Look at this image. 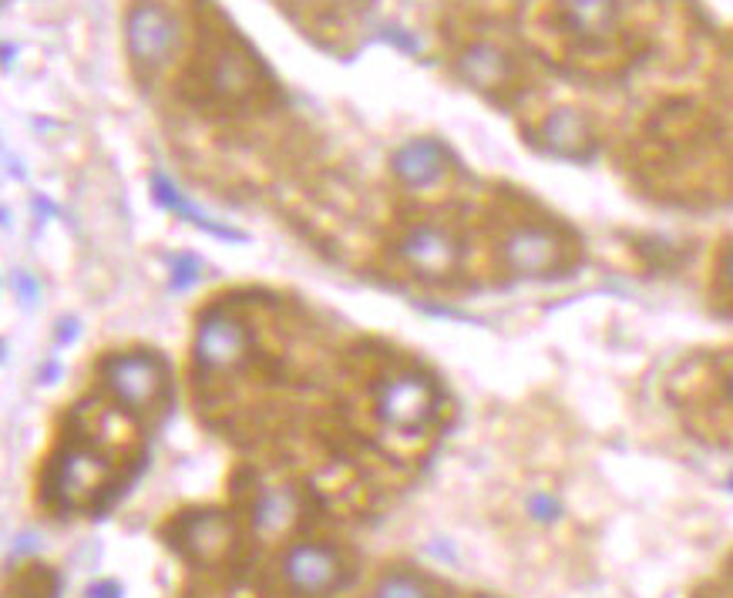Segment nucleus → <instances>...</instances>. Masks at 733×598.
<instances>
[{
	"mask_svg": "<svg viewBox=\"0 0 733 598\" xmlns=\"http://www.w3.org/2000/svg\"><path fill=\"white\" fill-rule=\"evenodd\" d=\"M115 481L112 457L102 454L91 441H68L48 468L44 494L58 512H91L98 508L105 491Z\"/></svg>",
	"mask_w": 733,
	"mask_h": 598,
	"instance_id": "1",
	"label": "nucleus"
},
{
	"mask_svg": "<svg viewBox=\"0 0 733 598\" xmlns=\"http://www.w3.org/2000/svg\"><path fill=\"white\" fill-rule=\"evenodd\" d=\"M102 377L115 403L125 410H152L162 400L165 384H168L165 363L149 350L115 353L102 360Z\"/></svg>",
	"mask_w": 733,
	"mask_h": 598,
	"instance_id": "2",
	"label": "nucleus"
},
{
	"mask_svg": "<svg viewBox=\"0 0 733 598\" xmlns=\"http://www.w3.org/2000/svg\"><path fill=\"white\" fill-rule=\"evenodd\" d=\"M377 418L397 434H421L438 413V390L421 374H394L377 387Z\"/></svg>",
	"mask_w": 733,
	"mask_h": 598,
	"instance_id": "3",
	"label": "nucleus"
},
{
	"mask_svg": "<svg viewBox=\"0 0 733 598\" xmlns=\"http://www.w3.org/2000/svg\"><path fill=\"white\" fill-rule=\"evenodd\" d=\"M253 350V337L249 327L240 316L225 313V309H212L202 316V324L196 330V366L202 374H229L236 366L246 363Z\"/></svg>",
	"mask_w": 733,
	"mask_h": 598,
	"instance_id": "4",
	"label": "nucleus"
},
{
	"mask_svg": "<svg viewBox=\"0 0 733 598\" xmlns=\"http://www.w3.org/2000/svg\"><path fill=\"white\" fill-rule=\"evenodd\" d=\"M280 568H283V582L300 598H327L347 578V565L340 559V551L330 544H319V541L293 544L283 555Z\"/></svg>",
	"mask_w": 733,
	"mask_h": 598,
	"instance_id": "5",
	"label": "nucleus"
},
{
	"mask_svg": "<svg viewBox=\"0 0 733 598\" xmlns=\"http://www.w3.org/2000/svg\"><path fill=\"white\" fill-rule=\"evenodd\" d=\"M125 44L128 55L142 68H159L172 58L178 48V21L168 8L155 4V0H142L128 11L125 21Z\"/></svg>",
	"mask_w": 733,
	"mask_h": 598,
	"instance_id": "6",
	"label": "nucleus"
},
{
	"mask_svg": "<svg viewBox=\"0 0 733 598\" xmlns=\"http://www.w3.org/2000/svg\"><path fill=\"white\" fill-rule=\"evenodd\" d=\"M175 544L193 565L212 568L236 548V521L225 512H193L175 525Z\"/></svg>",
	"mask_w": 733,
	"mask_h": 598,
	"instance_id": "7",
	"label": "nucleus"
},
{
	"mask_svg": "<svg viewBox=\"0 0 733 598\" xmlns=\"http://www.w3.org/2000/svg\"><path fill=\"white\" fill-rule=\"evenodd\" d=\"M400 259L424 280H451L462 269V243L444 225H415L407 228L400 246Z\"/></svg>",
	"mask_w": 733,
	"mask_h": 598,
	"instance_id": "8",
	"label": "nucleus"
},
{
	"mask_svg": "<svg viewBox=\"0 0 733 598\" xmlns=\"http://www.w3.org/2000/svg\"><path fill=\"white\" fill-rule=\"evenodd\" d=\"M501 259H505L509 272L522 275V280H542L562 266V243L542 225H519L501 243Z\"/></svg>",
	"mask_w": 733,
	"mask_h": 598,
	"instance_id": "9",
	"label": "nucleus"
},
{
	"mask_svg": "<svg viewBox=\"0 0 733 598\" xmlns=\"http://www.w3.org/2000/svg\"><path fill=\"white\" fill-rule=\"evenodd\" d=\"M206 84H209L212 98L236 105V102H246L253 91L259 87V68H256V61L246 51L233 48V44H225V48H219L209 58Z\"/></svg>",
	"mask_w": 733,
	"mask_h": 598,
	"instance_id": "10",
	"label": "nucleus"
},
{
	"mask_svg": "<svg viewBox=\"0 0 733 598\" xmlns=\"http://www.w3.org/2000/svg\"><path fill=\"white\" fill-rule=\"evenodd\" d=\"M542 145L556 159H566V162H589L595 152H600L589 118L575 108H559V112H552L545 118Z\"/></svg>",
	"mask_w": 733,
	"mask_h": 598,
	"instance_id": "11",
	"label": "nucleus"
},
{
	"mask_svg": "<svg viewBox=\"0 0 733 598\" xmlns=\"http://www.w3.org/2000/svg\"><path fill=\"white\" fill-rule=\"evenodd\" d=\"M447 165H451V155L441 142H434V138H415V142H404L391 159L394 175L404 181L407 189L434 186V181L444 178Z\"/></svg>",
	"mask_w": 733,
	"mask_h": 598,
	"instance_id": "12",
	"label": "nucleus"
},
{
	"mask_svg": "<svg viewBox=\"0 0 733 598\" xmlns=\"http://www.w3.org/2000/svg\"><path fill=\"white\" fill-rule=\"evenodd\" d=\"M562 24L579 44H609L619 27L616 0H562Z\"/></svg>",
	"mask_w": 733,
	"mask_h": 598,
	"instance_id": "13",
	"label": "nucleus"
},
{
	"mask_svg": "<svg viewBox=\"0 0 733 598\" xmlns=\"http://www.w3.org/2000/svg\"><path fill=\"white\" fill-rule=\"evenodd\" d=\"M457 74H462L475 91H498L512 81L515 68L505 51L481 40V44H472V48L462 51V58H457Z\"/></svg>",
	"mask_w": 733,
	"mask_h": 598,
	"instance_id": "14",
	"label": "nucleus"
},
{
	"mask_svg": "<svg viewBox=\"0 0 733 598\" xmlns=\"http://www.w3.org/2000/svg\"><path fill=\"white\" fill-rule=\"evenodd\" d=\"M152 199H155L162 209L175 212L182 222H189V225L202 228V233H209V236H216V239H225V243H240V239H243V233H236V228L222 225L219 219H209V215H206L186 192H182L168 175H162V172L152 175Z\"/></svg>",
	"mask_w": 733,
	"mask_h": 598,
	"instance_id": "15",
	"label": "nucleus"
},
{
	"mask_svg": "<svg viewBox=\"0 0 733 598\" xmlns=\"http://www.w3.org/2000/svg\"><path fill=\"white\" fill-rule=\"evenodd\" d=\"M256 528L263 535H280L290 528V521L296 518V494L290 488H272V491H263V497L256 501Z\"/></svg>",
	"mask_w": 733,
	"mask_h": 598,
	"instance_id": "16",
	"label": "nucleus"
},
{
	"mask_svg": "<svg viewBox=\"0 0 733 598\" xmlns=\"http://www.w3.org/2000/svg\"><path fill=\"white\" fill-rule=\"evenodd\" d=\"M61 578L44 568V565H27L24 572L14 575V582L4 588V598H58Z\"/></svg>",
	"mask_w": 733,
	"mask_h": 598,
	"instance_id": "17",
	"label": "nucleus"
},
{
	"mask_svg": "<svg viewBox=\"0 0 733 598\" xmlns=\"http://www.w3.org/2000/svg\"><path fill=\"white\" fill-rule=\"evenodd\" d=\"M374 598H434V588L418 572L394 568V572H387V575L377 578Z\"/></svg>",
	"mask_w": 733,
	"mask_h": 598,
	"instance_id": "18",
	"label": "nucleus"
},
{
	"mask_svg": "<svg viewBox=\"0 0 733 598\" xmlns=\"http://www.w3.org/2000/svg\"><path fill=\"white\" fill-rule=\"evenodd\" d=\"M199 280V262L193 256H175L172 259V286L175 290H186Z\"/></svg>",
	"mask_w": 733,
	"mask_h": 598,
	"instance_id": "19",
	"label": "nucleus"
},
{
	"mask_svg": "<svg viewBox=\"0 0 733 598\" xmlns=\"http://www.w3.org/2000/svg\"><path fill=\"white\" fill-rule=\"evenodd\" d=\"M559 512H562V508H559L556 494H545V491H538V494H532V501H528V515H532L535 521H552Z\"/></svg>",
	"mask_w": 733,
	"mask_h": 598,
	"instance_id": "20",
	"label": "nucleus"
},
{
	"mask_svg": "<svg viewBox=\"0 0 733 598\" xmlns=\"http://www.w3.org/2000/svg\"><path fill=\"white\" fill-rule=\"evenodd\" d=\"M14 290H18V296L27 300V303L37 300V283H34V275H31V272H18V275H14Z\"/></svg>",
	"mask_w": 733,
	"mask_h": 598,
	"instance_id": "21",
	"label": "nucleus"
},
{
	"mask_svg": "<svg viewBox=\"0 0 733 598\" xmlns=\"http://www.w3.org/2000/svg\"><path fill=\"white\" fill-rule=\"evenodd\" d=\"M84 598H121V585L118 582H98L84 591Z\"/></svg>",
	"mask_w": 733,
	"mask_h": 598,
	"instance_id": "22",
	"label": "nucleus"
},
{
	"mask_svg": "<svg viewBox=\"0 0 733 598\" xmlns=\"http://www.w3.org/2000/svg\"><path fill=\"white\" fill-rule=\"evenodd\" d=\"M723 272H726V283H730V290H733V249H730V256H726V262H723Z\"/></svg>",
	"mask_w": 733,
	"mask_h": 598,
	"instance_id": "23",
	"label": "nucleus"
},
{
	"mask_svg": "<svg viewBox=\"0 0 733 598\" xmlns=\"http://www.w3.org/2000/svg\"><path fill=\"white\" fill-rule=\"evenodd\" d=\"M726 397L733 400V371H730V377H726Z\"/></svg>",
	"mask_w": 733,
	"mask_h": 598,
	"instance_id": "24",
	"label": "nucleus"
},
{
	"mask_svg": "<svg viewBox=\"0 0 733 598\" xmlns=\"http://www.w3.org/2000/svg\"><path fill=\"white\" fill-rule=\"evenodd\" d=\"M478 598H488V595H478Z\"/></svg>",
	"mask_w": 733,
	"mask_h": 598,
	"instance_id": "25",
	"label": "nucleus"
},
{
	"mask_svg": "<svg viewBox=\"0 0 733 598\" xmlns=\"http://www.w3.org/2000/svg\"><path fill=\"white\" fill-rule=\"evenodd\" d=\"M0 4H4V0H0Z\"/></svg>",
	"mask_w": 733,
	"mask_h": 598,
	"instance_id": "26",
	"label": "nucleus"
}]
</instances>
